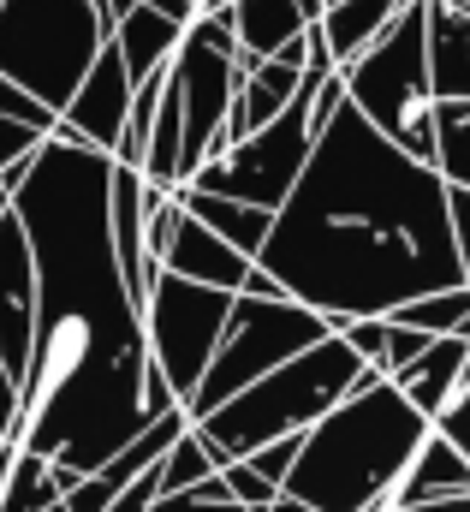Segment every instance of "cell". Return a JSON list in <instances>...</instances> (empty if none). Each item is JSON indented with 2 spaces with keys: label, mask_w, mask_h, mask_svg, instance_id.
Listing matches in <instances>:
<instances>
[{
  "label": "cell",
  "mask_w": 470,
  "mask_h": 512,
  "mask_svg": "<svg viewBox=\"0 0 470 512\" xmlns=\"http://www.w3.org/2000/svg\"><path fill=\"white\" fill-rule=\"evenodd\" d=\"M179 209L197 221V227H209L221 245H233L244 262H256L262 245H268V227H274V215L268 209H250V203H233V197H209V191H179Z\"/></svg>",
  "instance_id": "obj_17"
},
{
  "label": "cell",
  "mask_w": 470,
  "mask_h": 512,
  "mask_svg": "<svg viewBox=\"0 0 470 512\" xmlns=\"http://www.w3.org/2000/svg\"><path fill=\"white\" fill-rule=\"evenodd\" d=\"M429 435L435 423L417 417L399 387L363 376L304 435V453L280 495L304 501L310 512H393V495Z\"/></svg>",
  "instance_id": "obj_3"
},
{
  "label": "cell",
  "mask_w": 470,
  "mask_h": 512,
  "mask_svg": "<svg viewBox=\"0 0 470 512\" xmlns=\"http://www.w3.org/2000/svg\"><path fill=\"white\" fill-rule=\"evenodd\" d=\"M435 6H441V12H453V18H465V24H470V0H435Z\"/></svg>",
  "instance_id": "obj_29"
},
{
  "label": "cell",
  "mask_w": 470,
  "mask_h": 512,
  "mask_svg": "<svg viewBox=\"0 0 470 512\" xmlns=\"http://www.w3.org/2000/svg\"><path fill=\"white\" fill-rule=\"evenodd\" d=\"M405 6H411V0H340L334 12H322V42H328L334 72L352 66L363 48H375V42L393 30V18H399Z\"/></svg>",
  "instance_id": "obj_18"
},
{
  "label": "cell",
  "mask_w": 470,
  "mask_h": 512,
  "mask_svg": "<svg viewBox=\"0 0 470 512\" xmlns=\"http://www.w3.org/2000/svg\"><path fill=\"white\" fill-rule=\"evenodd\" d=\"M12 423H18V382H12V370L0 358V435L6 441H12Z\"/></svg>",
  "instance_id": "obj_27"
},
{
  "label": "cell",
  "mask_w": 470,
  "mask_h": 512,
  "mask_svg": "<svg viewBox=\"0 0 470 512\" xmlns=\"http://www.w3.org/2000/svg\"><path fill=\"white\" fill-rule=\"evenodd\" d=\"M322 78H328V72H310V66H304V96H298L274 126H262L256 137L233 143L221 161H209V167L191 179V191L233 197V203H250V209L280 215V203L298 191V179H304V167H310V149H316V137H310V96H316Z\"/></svg>",
  "instance_id": "obj_8"
},
{
  "label": "cell",
  "mask_w": 470,
  "mask_h": 512,
  "mask_svg": "<svg viewBox=\"0 0 470 512\" xmlns=\"http://www.w3.org/2000/svg\"><path fill=\"white\" fill-rule=\"evenodd\" d=\"M411 512H470V495H453V501H429V507H411Z\"/></svg>",
  "instance_id": "obj_28"
},
{
  "label": "cell",
  "mask_w": 470,
  "mask_h": 512,
  "mask_svg": "<svg viewBox=\"0 0 470 512\" xmlns=\"http://www.w3.org/2000/svg\"><path fill=\"white\" fill-rule=\"evenodd\" d=\"M447 215H453V245H459V268H465V286H470V191L447 185Z\"/></svg>",
  "instance_id": "obj_25"
},
{
  "label": "cell",
  "mask_w": 470,
  "mask_h": 512,
  "mask_svg": "<svg viewBox=\"0 0 470 512\" xmlns=\"http://www.w3.org/2000/svg\"><path fill=\"white\" fill-rule=\"evenodd\" d=\"M268 280L328 328L381 322L429 292L465 286L447 179L399 155L352 102L322 126L298 191L256 256Z\"/></svg>",
  "instance_id": "obj_2"
},
{
  "label": "cell",
  "mask_w": 470,
  "mask_h": 512,
  "mask_svg": "<svg viewBox=\"0 0 470 512\" xmlns=\"http://www.w3.org/2000/svg\"><path fill=\"white\" fill-rule=\"evenodd\" d=\"M131 78H125V66H119L114 42L102 48V60L90 66V78L78 84V96L66 102V114H60V131L54 137H66V143H84V149H96V155H108L114 161L119 143H125V120H131Z\"/></svg>",
  "instance_id": "obj_10"
},
{
  "label": "cell",
  "mask_w": 470,
  "mask_h": 512,
  "mask_svg": "<svg viewBox=\"0 0 470 512\" xmlns=\"http://www.w3.org/2000/svg\"><path fill=\"white\" fill-rule=\"evenodd\" d=\"M322 18V0H233V36L238 54L250 60H280L286 48L304 42V30Z\"/></svg>",
  "instance_id": "obj_13"
},
{
  "label": "cell",
  "mask_w": 470,
  "mask_h": 512,
  "mask_svg": "<svg viewBox=\"0 0 470 512\" xmlns=\"http://www.w3.org/2000/svg\"><path fill=\"white\" fill-rule=\"evenodd\" d=\"M423 48H429V96L441 108H470V24L423 6Z\"/></svg>",
  "instance_id": "obj_14"
},
{
  "label": "cell",
  "mask_w": 470,
  "mask_h": 512,
  "mask_svg": "<svg viewBox=\"0 0 470 512\" xmlns=\"http://www.w3.org/2000/svg\"><path fill=\"white\" fill-rule=\"evenodd\" d=\"M423 6L429 0H411L375 48H363L352 66H340L346 102L387 143H399L405 131H417L435 114V96H429V48H423Z\"/></svg>",
  "instance_id": "obj_7"
},
{
  "label": "cell",
  "mask_w": 470,
  "mask_h": 512,
  "mask_svg": "<svg viewBox=\"0 0 470 512\" xmlns=\"http://www.w3.org/2000/svg\"><path fill=\"white\" fill-rule=\"evenodd\" d=\"M6 447H12V441H6V435H0V453H6Z\"/></svg>",
  "instance_id": "obj_31"
},
{
  "label": "cell",
  "mask_w": 470,
  "mask_h": 512,
  "mask_svg": "<svg viewBox=\"0 0 470 512\" xmlns=\"http://www.w3.org/2000/svg\"><path fill=\"white\" fill-rule=\"evenodd\" d=\"M155 501H161V483H155V471H149V477H143V483H131L108 512H149Z\"/></svg>",
  "instance_id": "obj_26"
},
{
  "label": "cell",
  "mask_w": 470,
  "mask_h": 512,
  "mask_svg": "<svg viewBox=\"0 0 470 512\" xmlns=\"http://www.w3.org/2000/svg\"><path fill=\"white\" fill-rule=\"evenodd\" d=\"M108 155L48 137L12 215L36 256V340L18 387L12 447L48 459L60 495L96 477L143 417V310L125 298L108 251Z\"/></svg>",
  "instance_id": "obj_1"
},
{
  "label": "cell",
  "mask_w": 470,
  "mask_h": 512,
  "mask_svg": "<svg viewBox=\"0 0 470 512\" xmlns=\"http://www.w3.org/2000/svg\"><path fill=\"white\" fill-rule=\"evenodd\" d=\"M227 316H233V292L191 286L167 268L155 274L149 304H143V346H149V364L179 393V405L209 376V364L221 352V334H227Z\"/></svg>",
  "instance_id": "obj_9"
},
{
  "label": "cell",
  "mask_w": 470,
  "mask_h": 512,
  "mask_svg": "<svg viewBox=\"0 0 470 512\" xmlns=\"http://www.w3.org/2000/svg\"><path fill=\"white\" fill-rule=\"evenodd\" d=\"M435 435H441V441H447V447H453V453H459V459L470 465V387H459V399L441 411Z\"/></svg>",
  "instance_id": "obj_24"
},
{
  "label": "cell",
  "mask_w": 470,
  "mask_h": 512,
  "mask_svg": "<svg viewBox=\"0 0 470 512\" xmlns=\"http://www.w3.org/2000/svg\"><path fill=\"white\" fill-rule=\"evenodd\" d=\"M161 268L179 274V280H191V286H215V292H233L238 298L256 262H244L233 245H221L209 227H197V221L185 215V227H179V239H173V251H167Z\"/></svg>",
  "instance_id": "obj_15"
},
{
  "label": "cell",
  "mask_w": 470,
  "mask_h": 512,
  "mask_svg": "<svg viewBox=\"0 0 470 512\" xmlns=\"http://www.w3.org/2000/svg\"><path fill=\"white\" fill-rule=\"evenodd\" d=\"M114 42L108 18L90 0H6L0 6V78L18 84L48 114H66L102 48Z\"/></svg>",
  "instance_id": "obj_5"
},
{
  "label": "cell",
  "mask_w": 470,
  "mask_h": 512,
  "mask_svg": "<svg viewBox=\"0 0 470 512\" xmlns=\"http://www.w3.org/2000/svg\"><path fill=\"white\" fill-rule=\"evenodd\" d=\"M363 376H375V370L357 364L352 352H346V340H322L304 358H292L274 376H262L256 387H244L238 399H227L215 417H203L197 435H203L215 471H227L238 459L286 441V435H310Z\"/></svg>",
  "instance_id": "obj_4"
},
{
  "label": "cell",
  "mask_w": 470,
  "mask_h": 512,
  "mask_svg": "<svg viewBox=\"0 0 470 512\" xmlns=\"http://www.w3.org/2000/svg\"><path fill=\"white\" fill-rule=\"evenodd\" d=\"M209 477H215V459H209V447H203L197 429H185V435L173 441V453L161 459V471H155L161 495H191V489L209 483Z\"/></svg>",
  "instance_id": "obj_22"
},
{
  "label": "cell",
  "mask_w": 470,
  "mask_h": 512,
  "mask_svg": "<svg viewBox=\"0 0 470 512\" xmlns=\"http://www.w3.org/2000/svg\"><path fill=\"white\" fill-rule=\"evenodd\" d=\"M435 173L453 191H470V108L435 102Z\"/></svg>",
  "instance_id": "obj_20"
},
{
  "label": "cell",
  "mask_w": 470,
  "mask_h": 512,
  "mask_svg": "<svg viewBox=\"0 0 470 512\" xmlns=\"http://www.w3.org/2000/svg\"><path fill=\"white\" fill-rule=\"evenodd\" d=\"M191 24H197V6H185V0H137L119 18L114 54H119V66H125V78H131V90H143L149 78H161L173 66V54L185 48Z\"/></svg>",
  "instance_id": "obj_11"
},
{
  "label": "cell",
  "mask_w": 470,
  "mask_h": 512,
  "mask_svg": "<svg viewBox=\"0 0 470 512\" xmlns=\"http://www.w3.org/2000/svg\"><path fill=\"white\" fill-rule=\"evenodd\" d=\"M185 6H203V0H185Z\"/></svg>",
  "instance_id": "obj_32"
},
{
  "label": "cell",
  "mask_w": 470,
  "mask_h": 512,
  "mask_svg": "<svg viewBox=\"0 0 470 512\" xmlns=\"http://www.w3.org/2000/svg\"><path fill=\"white\" fill-rule=\"evenodd\" d=\"M149 512H244V507L227 501V483H221V471H215V477H209V483H197L191 495H161Z\"/></svg>",
  "instance_id": "obj_23"
},
{
  "label": "cell",
  "mask_w": 470,
  "mask_h": 512,
  "mask_svg": "<svg viewBox=\"0 0 470 512\" xmlns=\"http://www.w3.org/2000/svg\"><path fill=\"white\" fill-rule=\"evenodd\" d=\"M453 495H470V465L447 447V441H441V435H429V441H423V453L411 459V471H405L399 495H393V512L429 507V501H453Z\"/></svg>",
  "instance_id": "obj_19"
},
{
  "label": "cell",
  "mask_w": 470,
  "mask_h": 512,
  "mask_svg": "<svg viewBox=\"0 0 470 512\" xmlns=\"http://www.w3.org/2000/svg\"><path fill=\"white\" fill-rule=\"evenodd\" d=\"M30 340H36V256L18 215H6L0 221V358L18 387L30 370Z\"/></svg>",
  "instance_id": "obj_12"
},
{
  "label": "cell",
  "mask_w": 470,
  "mask_h": 512,
  "mask_svg": "<svg viewBox=\"0 0 470 512\" xmlns=\"http://www.w3.org/2000/svg\"><path fill=\"white\" fill-rule=\"evenodd\" d=\"M322 340H334V328H328L316 310H304V304H292V298H250V292H238L209 376H203L197 393L179 405L185 423L197 429V423L215 417L227 399H238L244 387H256L262 376H274L280 364L304 358V352L322 346Z\"/></svg>",
  "instance_id": "obj_6"
},
{
  "label": "cell",
  "mask_w": 470,
  "mask_h": 512,
  "mask_svg": "<svg viewBox=\"0 0 470 512\" xmlns=\"http://www.w3.org/2000/svg\"><path fill=\"white\" fill-rule=\"evenodd\" d=\"M6 215H12V185L0 179V221H6Z\"/></svg>",
  "instance_id": "obj_30"
},
{
  "label": "cell",
  "mask_w": 470,
  "mask_h": 512,
  "mask_svg": "<svg viewBox=\"0 0 470 512\" xmlns=\"http://www.w3.org/2000/svg\"><path fill=\"white\" fill-rule=\"evenodd\" d=\"M60 501H66V495H60V483H54L48 459L18 453V459H12V477H6V489H0V512H48V507H60Z\"/></svg>",
  "instance_id": "obj_21"
},
{
  "label": "cell",
  "mask_w": 470,
  "mask_h": 512,
  "mask_svg": "<svg viewBox=\"0 0 470 512\" xmlns=\"http://www.w3.org/2000/svg\"><path fill=\"white\" fill-rule=\"evenodd\" d=\"M48 512H66V507H48Z\"/></svg>",
  "instance_id": "obj_33"
},
{
  "label": "cell",
  "mask_w": 470,
  "mask_h": 512,
  "mask_svg": "<svg viewBox=\"0 0 470 512\" xmlns=\"http://www.w3.org/2000/svg\"><path fill=\"white\" fill-rule=\"evenodd\" d=\"M465 358H470V340H435L405 376H393V387L405 393V405L417 411V417H429V423H441V411L459 399V387H465Z\"/></svg>",
  "instance_id": "obj_16"
}]
</instances>
